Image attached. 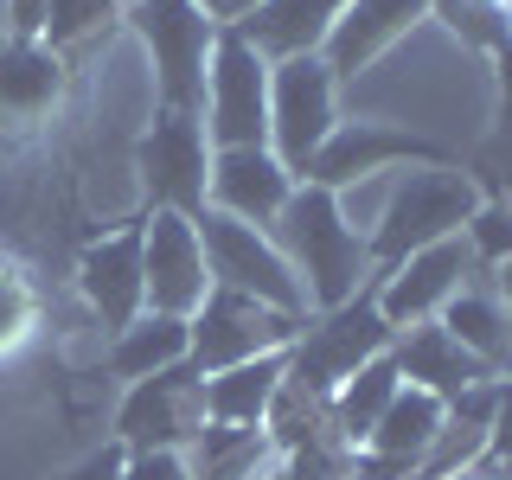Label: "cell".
Listing matches in <instances>:
<instances>
[{"mask_svg": "<svg viewBox=\"0 0 512 480\" xmlns=\"http://www.w3.org/2000/svg\"><path fill=\"white\" fill-rule=\"evenodd\" d=\"M391 333L397 327L378 308V288H359L352 301L327 308L314 327L295 333V346H288V384L308 391V397L340 391V378H352L359 365H372L378 352H391Z\"/></svg>", "mask_w": 512, "mask_h": 480, "instance_id": "3957f363", "label": "cell"}, {"mask_svg": "<svg viewBox=\"0 0 512 480\" xmlns=\"http://www.w3.org/2000/svg\"><path fill=\"white\" fill-rule=\"evenodd\" d=\"M500 301L512 308V263H500Z\"/></svg>", "mask_w": 512, "mask_h": 480, "instance_id": "836d02e7", "label": "cell"}, {"mask_svg": "<svg viewBox=\"0 0 512 480\" xmlns=\"http://www.w3.org/2000/svg\"><path fill=\"white\" fill-rule=\"evenodd\" d=\"M64 480H122V448H103V455H90V461H77Z\"/></svg>", "mask_w": 512, "mask_h": 480, "instance_id": "4dcf8cb0", "label": "cell"}, {"mask_svg": "<svg viewBox=\"0 0 512 480\" xmlns=\"http://www.w3.org/2000/svg\"><path fill=\"white\" fill-rule=\"evenodd\" d=\"M340 13H346V0H263V7H256L250 20H237L231 32L256 58L282 64V58H314Z\"/></svg>", "mask_w": 512, "mask_h": 480, "instance_id": "e0dca14e", "label": "cell"}, {"mask_svg": "<svg viewBox=\"0 0 512 480\" xmlns=\"http://www.w3.org/2000/svg\"><path fill=\"white\" fill-rule=\"evenodd\" d=\"M180 359H192V320H180V314H141L135 327H122L116 346H109V365H116L128 384L167 372V365H180Z\"/></svg>", "mask_w": 512, "mask_h": 480, "instance_id": "7402d4cb", "label": "cell"}, {"mask_svg": "<svg viewBox=\"0 0 512 480\" xmlns=\"http://www.w3.org/2000/svg\"><path fill=\"white\" fill-rule=\"evenodd\" d=\"M26 327H32V288L13 269H0V346H13Z\"/></svg>", "mask_w": 512, "mask_h": 480, "instance_id": "f1b7e54d", "label": "cell"}, {"mask_svg": "<svg viewBox=\"0 0 512 480\" xmlns=\"http://www.w3.org/2000/svg\"><path fill=\"white\" fill-rule=\"evenodd\" d=\"M397 365H391V352H378L372 365H359L352 378H340V391H333V429H340V442L359 448L365 436H372V423L384 416V404L397 397Z\"/></svg>", "mask_w": 512, "mask_h": 480, "instance_id": "d4e9b609", "label": "cell"}, {"mask_svg": "<svg viewBox=\"0 0 512 480\" xmlns=\"http://www.w3.org/2000/svg\"><path fill=\"white\" fill-rule=\"evenodd\" d=\"M192 448V480H256L269 468V436L263 429H244V423H212L205 416L199 436L186 442Z\"/></svg>", "mask_w": 512, "mask_h": 480, "instance_id": "603a6c76", "label": "cell"}, {"mask_svg": "<svg viewBox=\"0 0 512 480\" xmlns=\"http://www.w3.org/2000/svg\"><path fill=\"white\" fill-rule=\"evenodd\" d=\"M141 276H148V314H199V301L212 295V269H205L199 224L186 212H154L141 224Z\"/></svg>", "mask_w": 512, "mask_h": 480, "instance_id": "9c48e42d", "label": "cell"}, {"mask_svg": "<svg viewBox=\"0 0 512 480\" xmlns=\"http://www.w3.org/2000/svg\"><path fill=\"white\" fill-rule=\"evenodd\" d=\"M205 423V372L192 359L167 365L154 378H135L128 404L116 416L122 448H186Z\"/></svg>", "mask_w": 512, "mask_h": 480, "instance_id": "30bf717a", "label": "cell"}, {"mask_svg": "<svg viewBox=\"0 0 512 480\" xmlns=\"http://www.w3.org/2000/svg\"><path fill=\"white\" fill-rule=\"evenodd\" d=\"M282 384H288V352H263V359L205 372V416H212V423L269 429V410H276Z\"/></svg>", "mask_w": 512, "mask_h": 480, "instance_id": "d6986e66", "label": "cell"}, {"mask_svg": "<svg viewBox=\"0 0 512 480\" xmlns=\"http://www.w3.org/2000/svg\"><path fill=\"white\" fill-rule=\"evenodd\" d=\"M128 26L141 32V45L154 58L160 109L199 116L205 109V64H212V45H218V26L205 20V7L199 0H135Z\"/></svg>", "mask_w": 512, "mask_h": 480, "instance_id": "277c9868", "label": "cell"}, {"mask_svg": "<svg viewBox=\"0 0 512 480\" xmlns=\"http://www.w3.org/2000/svg\"><path fill=\"white\" fill-rule=\"evenodd\" d=\"M276 250L288 256L308 308H320V314L359 295L365 269H372L365 237L346 224L340 192H327V186H295V199H288L282 218H276Z\"/></svg>", "mask_w": 512, "mask_h": 480, "instance_id": "6da1fadb", "label": "cell"}, {"mask_svg": "<svg viewBox=\"0 0 512 480\" xmlns=\"http://www.w3.org/2000/svg\"><path fill=\"white\" fill-rule=\"evenodd\" d=\"M205 192H212V212L269 231V224L282 218V205L295 199V173L269 148H218L212 154V186Z\"/></svg>", "mask_w": 512, "mask_h": 480, "instance_id": "4fadbf2b", "label": "cell"}, {"mask_svg": "<svg viewBox=\"0 0 512 480\" xmlns=\"http://www.w3.org/2000/svg\"><path fill=\"white\" fill-rule=\"evenodd\" d=\"M442 416L448 404L436 391H416V384H397V397L384 404V416L372 423V436H365V455H378V461H391V468H423V455L436 448L442 436Z\"/></svg>", "mask_w": 512, "mask_h": 480, "instance_id": "ffe728a7", "label": "cell"}, {"mask_svg": "<svg viewBox=\"0 0 512 480\" xmlns=\"http://www.w3.org/2000/svg\"><path fill=\"white\" fill-rule=\"evenodd\" d=\"M333 71L327 58H282L269 64V154L282 160L295 180H308L314 154L333 135Z\"/></svg>", "mask_w": 512, "mask_h": 480, "instance_id": "8992f818", "label": "cell"}, {"mask_svg": "<svg viewBox=\"0 0 512 480\" xmlns=\"http://www.w3.org/2000/svg\"><path fill=\"white\" fill-rule=\"evenodd\" d=\"M77 288H84L90 314L103 320L109 333L135 327V320L148 314V276H141V231L96 237V244L77 256Z\"/></svg>", "mask_w": 512, "mask_h": 480, "instance_id": "5bb4252c", "label": "cell"}, {"mask_svg": "<svg viewBox=\"0 0 512 480\" xmlns=\"http://www.w3.org/2000/svg\"><path fill=\"white\" fill-rule=\"evenodd\" d=\"M199 7H205V20H212V26H237V20H250L263 0H199Z\"/></svg>", "mask_w": 512, "mask_h": 480, "instance_id": "d6a6232c", "label": "cell"}, {"mask_svg": "<svg viewBox=\"0 0 512 480\" xmlns=\"http://www.w3.org/2000/svg\"><path fill=\"white\" fill-rule=\"evenodd\" d=\"M122 13V0H52V13H45V39H52V52H71V45L96 39V32H109Z\"/></svg>", "mask_w": 512, "mask_h": 480, "instance_id": "484cf974", "label": "cell"}, {"mask_svg": "<svg viewBox=\"0 0 512 480\" xmlns=\"http://www.w3.org/2000/svg\"><path fill=\"white\" fill-rule=\"evenodd\" d=\"M500 77H506V96H512V45L500 52Z\"/></svg>", "mask_w": 512, "mask_h": 480, "instance_id": "e575fe53", "label": "cell"}, {"mask_svg": "<svg viewBox=\"0 0 512 480\" xmlns=\"http://www.w3.org/2000/svg\"><path fill=\"white\" fill-rule=\"evenodd\" d=\"M205 135L218 148H269V58H256L231 26H218L205 64Z\"/></svg>", "mask_w": 512, "mask_h": 480, "instance_id": "52a82bcc", "label": "cell"}, {"mask_svg": "<svg viewBox=\"0 0 512 480\" xmlns=\"http://www.w3.org/2000/svg\"><path fill=\"white\" fill-rule=\"evenodd\" d=\"M442 327L474 352L487 372H512V308L487 288H455L442 301Z\"/></svg>", "mask_w": 512, "mask_h": 480, "instance_id": "44dd1931", "label": "cell"}, {"mask_svg": "<svg viewBox=\"0 0 512 480\" xmlns=\"http://www.w3.org/2000/svg\"><path fill=\"white\" fill-rule=\"evenodd\" d=\"M45 13H52V0H7V20L20 26V39H32L45 26Z\"/></svg>", "mask_w": 512, "mask_h": 480, "instance_id": "1f68e13d", "label": "cell"}, {"mask_svg": "<svg viewBox=\"0 0 512 480\" xmlns=\"http://www.w3.org/2000/svg\"><path fill=\"white\" fill-rule=\"evenodd\" d=\"M429 13V0H346V13L333 20L327 32V71H359V64H372L391 39H404V32Z\"/></svg>", "mask_w": 512, "mask_h": 480, "instance_id": "ac0fdd59", "label": "cell"}, {"mask_svg": "<svg viewBox=\"0 0 512 480\" xmlns=\"http://www.w3.org/2000/svg\"><path fill=\"white\" fill-rule=\"evenodd\" d=\"M487 448L512 468V378L493 384V416H487Z\"/></svg>", "mask_w": 512, "mask_h": 480, "instance_id": "f546056e", "label": "cell"}, {"mask_svg": "<svg viewBox=\"0 0 512 480\" xmlns=\"http://www.w3.org/2000/svg\"><path fill=\"white\" fill-rule=\"evenodd\" d=\"M122 480H192L186 448H122Z\"/></svg>", "mask_w": 512, "mask_h": 480, "instance_id": "83f0119b", "label": "cell"}, {"mask_svg": "<svg viewBox=\"0 0 512 480\" xmlns=\"http://www.w3.org/2000/svg\"><path fill=\"white\" fill-rule=\"evenodd\" d=\"M141 173H148L160 212H205V186H212V154H205L199 116L186 109H160V122L141 135Z\"/></svg>", "mask_w": 512, "mask_h": 480, "instance_id": "8fae6325", "label": "cell"}, {"mask_svg": "<svg viewBox=\"0 0 512 480\" xmlns=\"http://www.w3.org/2000/svg\"><path fill=\"white\" fill-rule=\"evenodd\" d=\"M397 160H429V167H436V148L416 141V135H404V128H384V122H340L327 135V148L314 154L308 186L340 192L352 180H372L378 167H397Z\"/></svg>", "mask_w": 512, "mask_h": 480, "instance_id": "9a60e30c", "label": "cell"}, {"mask_svg": "<svg viewBox=\"0 0 512 480\" xmlns=\"http://www.w3.org/2000/svg\"><path fill=\"white\" fill-rule=\"evenodd\" d=\"M256 480H288V468H263V474H256Z\"/></svg>", "mask_w": 512, "mask_h": 480, "instance_id": "d590c367", "label": "cell"}, {"mask_svg": "<svg viewBox=\"0 0 512 480\" xmlns=\"http://www.w3.org/2000/svg\"><path fill=\"white\" fill-rule=\"evenodd\" d=\"M64 71H58V52L39 39H7L0 45V109H13V116H32V109H45L58 96Z\"/></svg>", "mask_w": 512, "mask_h": 480, "instance_id": "cb8c5ba5", "label": "cell"}, {"mask_svg": "<svg viewBox=\"0 0 512 480\" xmlns=\"http://www.w3.org/2000/svg\"><path fill=\"white\" fill-rule=\"evenodd\" d=\"M461 244L474 250V263H512V205H474Z\"/></svg>", "mask_w": 512, "mask_h": 480, "instance_id": "4316f807", "label": "cell"}, {"mask_svg": "<svg viewBox=\"0 0 512 480\" xmlns=\"http://www.w3.org/2000/svg\"><path fill=\"white\" fill-rule=\"evenodd\" d=\"M391 365H397V378H404V384H416V391H436L442 404L493 378L487 365H480L474 352L442 327V320H416V327H404V340L391 346Z\"/></svg>", "mask_w": 512, "mask_h": 480, "instance_id": "2e32d148", "label": "cell"}, {"mask_svg": "<svg viewBox=\"0 0 512 480\" xmlns=\"http://www.w3.org/2000/svg\"><path fill=\"white\" fill-rule=\"evenodd\" d=\"M301 333V314L263 308V301L237 295V288H212L192 314V365L199 372H224V365L263 359V352H288Z\"/></svg>", "mask_w": 512, "mask_h": 480, "instance_id": "ba28073f", "label": "cell"}, {"mask_svg": "<svg viewBox=\"0 0 512 480\" xmlns=\"http://www.w3.org/2000/svg\"><path fill=\"white\" fill-rule=\"evenodd\" d=\"M199 244H205V269H212V288H237V295L263 301V308H282V314H308V295H301L288 256L276 250V237L256 231V224H237L205 205L199 218Z\"/></svg>", "mask_w": 512, "mask_h": 480, "instance_id": "5b68a950", "label": "cell"}, {"mask_svg": "<svg viewBox=\"0 0 512 480\" xmlns=\"http://www.w3.org/2000/svg\"><path fill=\"white\" fill-rule=\"evenodd\" d=\"M480 192L468 173L455 167H423V173H404V180H391V199H384V212L372 224V250L384 269L404 263V256L442 244V237H461V224L474 218Z\"/></svg>", "mask_w": 512, "mask_h": 480, "instance_id": "7a4b0ae2", "label": "cell"}, {"mask_svg": "<svg viewBox=\"0 0 512 480\" xmlns=\"http://www.w3.org/2000/svg\"><path fill=\"white\" fill-rule=\"evenodd\" d=\"M474 269V250L461 244V237H442V244L404 256V263H391L378 276V308L391 327H416V320L442 314V301L461 288V276Z\"/></svg>", "mask_w": 512, "mask_h": 480, "instance_id": "7c38bea8", "label": "cell"}]
</instances>
